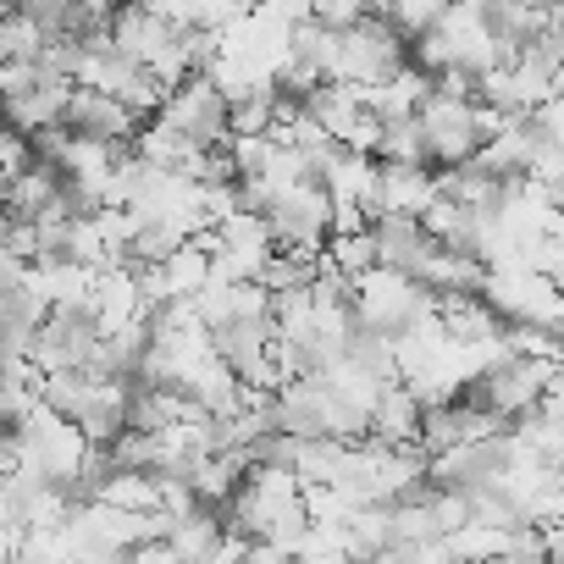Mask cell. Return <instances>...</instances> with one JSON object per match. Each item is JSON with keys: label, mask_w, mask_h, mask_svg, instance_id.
Instances as JSON below:
<instances>
[{"label": "cell", "mask_w": 564, "mask_h": 564, "mask_svg": "<svg viewBox=\"0 0 564 564\" xmlns=\"http://www.w3.org/2000/svg\"><path fill=\"white\" fill-rule=\"evenodd\" d=\"M221 542H227V536H221V520H216V509H188V514H177V520H172V531H166V547H172L183 564H199V558H210Z\"/></svg>", "instance_id": "11"}, {"label": "cell", "mask_w": 564, "mask_h": 564, "mask_svg": "<svg viewBox=\"0 0 564 564\" xmlns=\"http://www.w3.org/2000/svg\"><path fill=\"white\" fill-rule=\"evenodd\" d=\"M426 520H432V536H459L476 520L470 492H432L426 487Z\"/></svg>", "instance_id": "14"}, {"label": "cell", "mask_w": 564, "mask_h": 564, "mask_svg": "<svg viewBox=\"0 0 564 564\" xmlns=\"http://www.w3.org/2000/svg\"><path fill=\"white\" fill-rule=\"evenodd\" d=\"M100 349V327L89 311H51L29 344V366L40 377H56V371H89Z\"/></svg>", "instance_id": "5"}, {"label": "cell", "mask_w": 564, "mask_h": 564, "mask_svg": "<svg viewBox=\"0 0 564 564\" xmlns=\"http://www.w3.org/2000/svg\"><path fill=\"white\" fill-rule=\"evenodd\" d=\"M238 564H300L289 547H276V542H243Z\"/></svg>", "instance_id": "15"}, {"label": "cell", "mask_w": 564, "mask_h": 564, "mask_svg": "<svg viewBox=\"0 0 564 564\" xmlns=\"http://www.w3.org/2000/svg\"><path fill=\"white\" fill-rule=\"evenodd\" d=\"M305 117L322 128L327 144L344 150V139L355 133V122H360L366 111H360V95H355V89H344V84H316V89L305 95Z\"/></svg>", "instance_id": "10"}, {"label": "cell", "mask_w": 564, "mask_h": 564, "mask_svg": "<svg viewBox=\"0 0 564 564\" xmlns=\"http://www.w3.org/2000/svg\"><path fill=\"white\" fill-rule=\"evenodd\" d=\"M366 232H371L377 265H382V271H399V276L415 282L421 260L432 254V238H426L410 216H377V221H366Z\"/></svg>", "instance_id": "8"}, {"label": "cell", "mask_w": 564, "mask_h": 564, "mask_svg": "<svg viewBox=\"0 0 564 564\" xmlns=\"http://www.w3.org/2000/svg\"><path fill=\"white\" fill-rule=\"evenodd\" d=\"M122 564H183V558H177V553H172L166 542H144V547H133V553H128Z\"/></svg>", "instance_id": "16"}, {"label": "cell", "mask_w": 564, "mask_h": 564, "mask_svg": "<svg viewBox=\"0 0 564 564\" xmlns=\"http://www.w3.org/2000/svg\"><path fill=\"white\" fill-rule=\"evenodd\" d=\"M437 199V177L432 172H415V166H382L371 172V194H366V221L377 216H421L426 205Z\"/></svg>", "instance_id": "7"}, {"label": "cell", "mask_w": 564, "mask_h": 564, "mask_svg": "<svg viewBox=\"0 0 564 564\" xmlns=\"http://www.w3.org/2000/svg\"><path fill=\"white\" fill-rule=\"evenodd\" d=\"M415 437H421V404L410 399V388H382L377 393V404H371V415H366V443H377V448H415ZM421 454V448H415Z\"/></svg>", "instance_id": "9"}, {"label": "cell", "mask_w": 564, "mask_h": 564, "mask_svg": "<svg viewBox=\"0 0 564 564\" xmlns=\"http://www.w3.org/2000/svg\"><path fill=\"white\" fill-rule=\"evenodd\" d=\"M476 300L498 316V327L525 322V327L558 333V282L542 276V271H525V265H487Z\"/></svg>", "instance_id": "2"}, {"label": "cell", "mask_w": 564, "mask_h": 564, "mask_svg": "<svg viewBox=\"0 0 564 564\" xmlns=\"http://www.w3.org/2000/svg\"><path fill=\"white\" fill-rule=\"evenodd\" d=\"M188 150H199V155H210V150H227V100H221V89L210 84V78H188V84H177L166 100H161V111H155Z\"/></svg>", "instance_id": "3"}, {"label": "cell", "mask_w": 564, "mask_h": 564, "mask_svg": "<svg viewBox=\"0 0 564 564\" xmlns=\"http://www.w3.org/2000/svg\"><path fill=\"white\" fill-rule=\"evenodd\" d=\"M410 62V45L366 7V18L344 34H333V67H327V84H344V89H377L388 84L399 67Z\"/></svg>", "instance_id": "1"}, {"label": "cell", "mask_w": 564, "mask_h": 564, "mask_svg": "<svg viewBox=\"0 0 564 564\" xmlns=\"http://www.w3.org/2000/svg\"><path fill=\"white\" fill-rule=\"evenodd\" d=\"M7 232H12V216H7V210H0V249H7Z\"/></svg>", "instance_id": "19"}, {"label": "cell", "mask_w": 564, "mask_h": 564, "mask_svg": "<svg viewBox=\"0 0 564 564\" xmlns=\"http://www.w3.org/2000/svg\"><path fill=\"white\" fill-rule=\"evenodd\" d=\"M23 282H29V265L0 249V294H7V289H23Z\"/></svg>", "instance_id": "17"}, {"label": "cell", "mask_w": 564, "mask_h": 564, "mask_svg": "<svg viewBox=\"0 0 564 564\" xmlns=\"http://www.w3.org/2000/svg\"><path fill=\"white\" fill-rule=\"evenodd\" d=\"M12 547H18V536H0V564H12Z\"/></svg>", "instance_id": "18"}, {"label": "cell", "mask_w": 564, "mask_h": 564, "mask_svg": "<svg viewBox=\"0 0 564 564\" xmlns=\"http://www.w3.org/2000/svg\"><path fill=\"white\" fill-rule=\"evenodd\" d=\"M415 128H421V144H426L432 172L465 166V161L481 150V139H476V100H443V95H426L421 111H415Z\"/></svg>", "instance_id": "4"}, {"label": "cell", "mask_w": 564, "mask_h": 564, "mask_svg": "<svg viewBox=\"0 0 564 564\" xmlns=\"http://www.w3.org/2000/svg\"><path fill=\"white\" fill-rule=\"evenodd\" d=\"M62 128L73 133V139H89V144H106V150H128L133 144V133L144 128L128 106H117V100H106V95H89V89H73V100H67V117H62Z\"/></svg>", "instance_id": "6"}, {"label": "cell", "mask_w": 564, "mask_h": 564, "mask_svg": "<svg viewBox=\"0 0 564 564\" xmlns=\"http://www.w3.org/2000/svg\"><path fill=\"white\" fill-rule=\"evenodd\" d=\"M404 45H415L421 34H432L437 29V18H443V7H437V0H399V7H382L377 12Z\"/></svg>", "instance_id": "13"}, {"label": "cell", "mask_w": 564, "mask_h": 564, "mask_svg": "<svg viewBox=\"0 0 564 564\" xmlns=\"http://www.w3.org/2000/svg\"><path fill=\"white\" fill-rule=\"evenodd\" d=\"M95 503H106V509H122V514H155V476H133V470H117L100 492H95Z\"/></svg>", "instance_id": "12"}]
</instances>
